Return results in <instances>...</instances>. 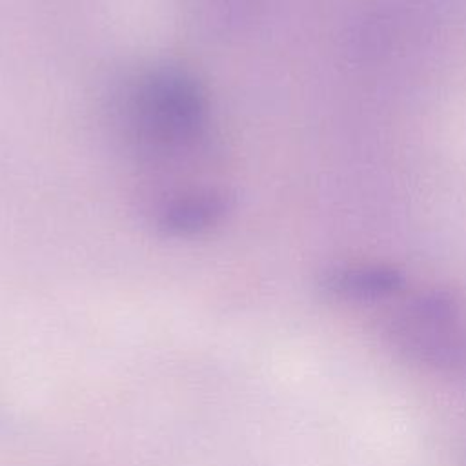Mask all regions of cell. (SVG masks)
Returning a JSON list of instances; mask_svg holds the SVG:
<instances>
[{
	"label": "cell",
	"mask_w": 466,
	"mask_h": 466,
	"mask_svg": "<svg viewBox=\"0 0 466 466\" xmlns=\"http://www.w3.org/2000/svg\"><path fill=\"white\" fill-rule=\"evenodd\" d=\"M115 109L124 147L151 173H178L209 153V98L197 75L180 64L157 62L133 73Z\"/></svg>",
	"instance_id": "cell-1"
},
{
	"label": "cell",
	"mask_w": 466,
	"mask_h": 466,
	"mask_svg": "<svg viewBox=\"0 0 466 466\" xmlns=\"http://www.w3.org/2000/svg\"><path fill=\"white\" fill-rule=\"evenodd\" d=\"M382 344L400 360L466 384V295L430 286L400 295L379 324Z\"/></svg>",
	"instance_id": "cell-2"
},
{
	"label": "cell",
	"mask_w": 466,
	"mask_h": 466,
	"mask_svg": "<svg viewBox=\"0 0 466 466\" xmlns=\"http://www.w3.org/2000/svg\"><path fill=\"white\" fill-rule=\"evenodd\" d=\"M233 195L218 184H186L162 189L147 202V220L166 238H193L226 222Z\"/></svg>",
	"instance_id": "cell-3"
},
{
	"label": "cell",
	"mask_w": 466,
	"mask_h": 466,
	"mask_svg": "<svg viewBox=\"0 0 466 466\" xmlns=\"http://www.w3.org/2000/svg\"><path fill=\"white\" fill-rule=\"evenodd\" d=\"M315 289L331 304L380 306L391 304L406 293V275L388 262L339 260L319 271Z\"/></svg>",
	"instance_id": "cell-4"
},
{
	"label": "cell",
	"mask_w": 466,
	"mask_h": 466,
	"mask_svg": "<svg viewBox=\"0 0 466 466\" xmlns=\"http://www.w3.org/2000/svg\"><path fill=\"white\" fill-rule=\"evenodd\" d=\"M257 0H187L193 22L213 36L233 35L242 27Z\"/></svg>",
	"instance_id": "cell-5"
}]
</instances>
